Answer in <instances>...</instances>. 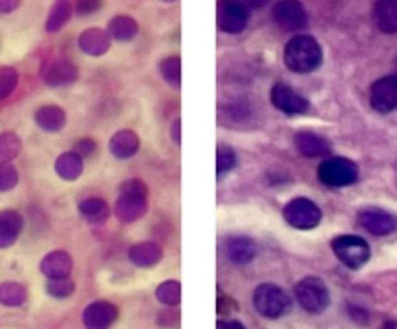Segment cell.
Returning <instances> with one entry per match:
<instances>
[{
  "mask_svg": "<svg viewBox=\"0 0 397 329\" xmlns=\"http://www.w3.org/2000/svg\"><path fill=\"white\" fill-rule=\"evenodd\" d=\"M322 47L310 35H296L284 49V63L294 73H312L322 64Z\"/></svg>",
  "mask_w": 397,
  "mask_h": 329,
  "instance_id": "obj_1",
  "label": "cell"
},
{
  "mask_svg": "<svg viewBox=\"0 0 397 329\" xmlns=\"http://www.w3.org/2000/svg\"><path fill=\"white\" fill-rule=\"evenodd\" d=\"M331 248L335 257L349 269H360L370 259L368 244L362 238H358V236H350V234L339 236V238H335L331 241Z\"/></svg>",
  "mask_w": 397,
  "mask_h": 329,
  "instance_id": "obj_2",
  "label": "cell"
},
{
  "mask_svg": "<svg viewBox=\"0 0 397 329\" xmlns=\"http://www.w3.org/2000/svg\"><path fill=\"white\" fill-rule=\"evenodd\" d=\"M253 302L261 316L265 318H281L291 310V297L275 285H261L253 294Z\"/></svg>",
  "mask_w": 397,
  "mask_h": 329,
  "instance_id": "obj_3",
  "label": "cell"
},
{
  "mask_svg": "<svg viewBox=\"0 0 397 329\" xmlns=\"http://www.w3.org/2000/svg\"><path fill=\"white\" fill-rule=\"evenodd\" d=\"M296 300L310 313H322L329 306V290L317 277H308L296 285Z\"/></svg>",
  "mask_w": 397,
  "mask_h": 329,
  "instance_id": "obj_4",
  "label": "cell"
},
{
  "mask_svg": "<svg viewBox=\"0 0 397 329\" xmlns=\"http://www.w3.org/2000/svg\"><path fill=\"white\" fill-rule=\"evenodd\" d=\"M317 176L322 179V184L329 187H347L357 181L358 169L357 164L347 158H329L319 166Z\"/></svg>",
  "mask_w": 397,
  "mask_h": 329,
  "instance_id": "obj_5",
  "label": "cell"
},
{
  "mask_svg": "<svg viewBox=\"0 0 397 329\" xmlns=\"http://www.w3.org/2000/svg\"><path fill=\"white\" fill-rule=\"evenodd\" d=\"M284 220L298 230H312L322 220V210L310 199H294L284 207Z\"/></svg>",
  "mask_w": 397,
  "mask_h": 329,
  "instance_id": "obj_6",
  "label": "cell"
},
{
  "mask_svg": "<svg viewBox=\"0 0 397 329\" xmlns=\"http://www.w3.org/2000/svg\"><path fill=\"white\" fill-rule=\"evenodd\" d=\"M250 14L242 0H220L216 8V22L222 32L240 33L248 25Z\"/></svg>",
  "mask_w": 397,
  "mask_h": 329,
  "instance_id": "obj_7",
  "label": "cell"
},
{
  "mask_svg": "<svg viewBox=\"0 0 397 329\" xmlns=\"http://www.w3.org/2000/svg\"><path fill=\"white\" fill-rule=\"evenodd\" d=\"M271 102L276 109L288 115H300L310 109L308 100H304L300 94H296L291 86H286L283 82H276L273 90H271Z\"/></svg>",
  "mask_w": 397,
  "mask_h": 329,
  "instance_id": "obj_8",
  "label": "cell"
},
{
  "mask_svg": "<svg viewBox=\"0 0 397 329\" xmlns=\"http://www.w3.org/2000/svg\"><path fill=\"white\" fill-rule=\"evenodd\" d=\"M273 18L283 30H300L308 22V14L298 0H279L273 8Z\"/></svg>",
  "mask_w": 397,
  "mask_h": 329,
  "instance_id": "obj_9",
  "label": "cell"
},
{
  "mask_svg": "<svg viewBox=\"0 0 397 329\" xmlns=\"http://www.w3.org/2000/svg\"><path fill=\"white\" fill-rule=\"evenodd\" d=\"M370 104L380 113L397 109V76H386L374 82V86L370 88Z\"/></svg>",
  "mask_w": 397,
  "mask_h": 329,
  "instance_id": "obj_10",
  "label": "cell"
},
{
  "mask_svg": "<svg viewBox=\"0 0 397 329\" xmlns=\"http://www.w3.org/2000/svg\"><path fill=\"white\" fill-rule=\"evenodd\" d=\"M360 225L374 236H388L397 228V220L389 213L380 209H366L360 213Z\"/></svg>",
  "mask_w": 397,
  "mask_h": 329,
  "instance_id": "obj_11",
  "label": "cell"
},
{
  "mask_svg": "<svg viewBox=\"0 0 397 329\" xmlns=\"http://www.w3.org/2000/svg\"><path fill=\"white\" fill-rule=\"evenodd\" d=\"M138 187H140V184L133 181L123 189L121 199L117 203V215L123 220H133V218L140 217L142 210H145V191L137 195Z\"/></svg>",
  "mask_w": 397,
  "mask_h": 329,
  "instance_id": "obj_12",
  "label": "cell"
},
{
  "mask_svg": "<svg viewBox=\"0 0 397 329\" xmlns=\"http://www.w3.org/2000/svg\"><path fill=\"white\" fill-rule=\"evenodd\" d=\"M115 316V308L107 302H96L90 308H86L84 312V321H86V328L88 329H107L111 323H114Z\"/></svg>",
  "mask_w": 397,
  "mask_h": 329,
  "instance_id": "obj_13",
  "label": "cell"
},
{
  "mask_svg": "<svg viewBox=\"0 0 397 329\" xmlns=\"http://www.w3.org/2000/svg\"><path fill=\"white\" fill-rule=\"evenodd\" d=\"M296 146L308 158H317V156H325V154L331 152V145L327 138L319 137L316 133H306V131L296 135Z\"/></svg>",
  "mask_w": 397,
  "mask_h": 329,
  "instance_id": "obj_14",
  "label": "cell"
},
{
  "mask_svg": "<svg viewBox=\"0 0 397 329\" xmlns=\"http://www.w3.org/2000/svg\"><path fill=\"white\" fill-rule=\"evenodd\" d=\"M374 20L381 32L397 33V0H378L374 6Z\"/></svg>",
  "mask_w": 397,
  "mask_h": 329,
  "instance_id": "obj_15",
  "label": "cell"
},
{
  "mask_svg": "<svg viewBox=\"0 0 397 329\" xmlns=\"http://www.w3.org/2000/svg\"><path fill=\"white\" fill-rule=\"evenodd\" d=\"M22 232V217L14 210L0 213V248L12 246Z\"/></svg>",
  "mask_w": 397,
  "mask_h": 329,
  "instance_id": "obj_16",
  "label": "cell"
},
{
  "mask_svg": "<svg viewBox=\"0 0 397 329\" xmlns=\"http://www.w3.org/2000/svg\"><path fill=\"white\" fill-rule=\"evenodd\" d=\"M255 253H257V248H255L252 238L238 236V238H232L228 241V257L234 263H250L255 257Z\"/></svg>",
  "mask_w": 397,
  "mask_h": 329,
  "instance_id": "obj_17",
  "label": "cell"
},
{
  "mask_svg": "<svg viewBox=\"0 0 397 329\" xmlns=\"http://www.w3.org/2000/svg\"><path fill=\"white\" fill-rule=\"evenodd\" d=\"M43 273L51 277V279H63L68 271V263H66L65 253H51L47 256V259L41 263Z\"/></svg>",
  "mask_w": 397,
  "mask_h": 329,
  "instance_id": "obj_18",
  "label": "cell"
},
{
  "mask_svg": "<svg viewBox=\"0 0 397 329\" xmlns=\"http://www.w3.org/2000/svg\"><path fill=\"white\" fill-rule=\"evenodd\" d=\"M25 300V290L16 282H4L0 285V304L20 306Z\"/></svg>",
  "mask_w": 397,
  "mask_h": 329,
  "instance_id": "obj_19",
  "label": "cell"
},
{
  "mask_svg": "<svg viewBox=\"0 0 397 329\" xmlns=\"http://www.w3.org/2000/svg\"><path fill=\"white\" fill-rule=\"evenodd\" d=\"M138 148V140L135 138L133 133L125 131V133H119L114 140V152L117 156H130Z\"/></svg>",
  "mask_w": 397,
  "mask_h": 329,
  "instance_id": "obj_20",
  "label": "cell"
},
{
  "mask_svg": "<svg viewBox=\"0 0 397 329\" xmlns=\"http://www.w3.org/2000/svg\"><path fill=\"white\" fill-rule=\"evenodd\" d=\"M80 210L84 217L92 220V222H102L104 218H107V205L99 199H92L80 205Z\"/></svg>",
  "mask_w": 397,
  "mask_h": 329,
  "instance_id": "obj_21",
  "label": "cell"
},
{
  "mask_svg": "<svg viewBox=\"0 0 397 329\" xmlns=\"http://www.w3.org/2000/svg\"><path fill=\"white\" fill-rule=\"evenodd\" d=\"M37 123L43 128H47V131H55V128L63 125V113L55 109V107H43L37 113Z\"/></svg>",
  "mask_w": 397,
  "mask_h": 329,
  "instance_id": "obj_22",
  "label": "cell"
},
{
  "mask_svg": "<svg viewBox=\"0 0 397 329\" xmlns=\"http://www.w3.org/2000/svg\"><path fill=\"white\" fill-rule=\"evenodd\" d=\"M20 150V143L14 135H0V160H12Z\"/></svg>",
  "mask_w": 397,
  "mask_h": 329,
  "instance_id": "obj_23",
  "label": "cell"
},
{
  "mask_svg": "<svg viewBox=\"0 0 397 329\" xmlns=\"http://www.w3.org/2000/svg\"><path fill=\"white\" fill-rule=\"evenodd\" d=\"M236 166V154L226 148V146H219V152H216V172L219 176H222L224 172L232 169Z\"/></svg>",
  "mask_w": 397,
  "mask_h": 329,
  "instance_id": "obj_24",
  "label": "cell"
},
{
  "mask_svg": "<svg viewBox=\"0 0 397 329\" xmlns=\"http://www.w3.org/2000/svg\"><path fill=\"white\" fill-rule=\"evenodd\" d=\"M18 82V74L14 68H0V100L6 97L14 90Z\"/></svg>",
  "mask_w": 397,
  "mask_h": 329,
  "instance_id": "obj_25",
  "label": "cell"
},
{
  "mask_svg": "<svg viewBox=\"0 0 397 329\" xmlns=\"http://www.w3.org/2000/svg\"><path fill=\"white\" fill-rule=\"evenodd\" d=\"M18 181L16 169L10 164H0V191H8Z\"/></svg>",
  "mask_w": 397,
  "mask_h": 329,
  "instance_id": "obj_26",
  "label": "cell"
},
{
  "mask_svg": "<svg viewBox=\"0 0 397 329\" xmlns=\"http://www.w3.org/2000/svg\"><path fill=\"white\" fill-rule=\"evenodd\" d=\"M152 246H138L130 251V257L135 263H140V265H148V263H154L156 259H152Z\"/></svg>",
  "mask_w": 397,
  "mask_h": 329,
  "instance_id": "obj_27",
  "label": "cell"
},
{
  "mask_svg": "<svg viewBox=\"0 0 397 329\" xmlns=\"http://www.w3.org/2000/svg\"><path fill=\"white\" fill-rule=\"evenodd\" d=\"M164 78L171 84H179V59H168L162 64Z\"/></svg>",
  "mask_w": 397,
  "mask_h": 329,
  "instance_id": "obj_28",
  "label": "cell"
},
{
  "mask_svg": "<svg viewBox=\"0 0 397 329\" xmlns=\"http://www.w3.org/2000/svg\"><path fill=\"white\" fill-rule=\"evenodd\" d=\"M99 6V0H80L78 2V12L86 14V12H94Z\"/></svg>",
  "mask_w": 397,
  "mask_h": 329,
  "instance_id": "obj_29",
  "label": "cell"
},
{
  "mask_svg": "<svg viewBox=\"0 0 397 329\" xmlns=\"http://www.w3.org/2000/svg\"><path fill=\"white\" fill-rule=\"evenodd\" d=\"M236 310H238V306H236L234 300H230V298H220V300H219V312L220 313L236 312Z\"/></svg>",
  "mask_w": 397,
  "mask_h": 329,
  "instance_id": "obj_30",
  "label": "cell"
},
{
  "mask_svg": "<svg viewBox=\"0 0 397 329\" xmlns=\"http://www.w3.org/2000/svg\"><path fill=\"white\" fill-rule=\"evenodd\" d=\"M18 4H20V0H0V12L8 14V12L18 8Z\"/></svg>",
  "mask_w": 397,
  "mask_h": 329,
  "instance_id": "obj_31",
  "label": "cell"
},
{
  "mask_svg": "<svg viewBox=\"0 0 397 329\" xmlns=\"http://www.w3.org/2000/svg\"><path fill=\"white\" fill-rule=\"evenodd\" d=\"M216 329H245L240 321H219Z\"/></svg>",
  "mask_w": 397,
  "mask_h": 329,
  "instance_id": "obj_32",
  "label": "cell"
},
{
  "mask_svg": "<svg viewBox=\"0 0 397 329\" xmlns=\"http://www.w3.org/2000/svg\"><path fill=\"white\" fill-rule=\"evenodd\" d=\"M269 0H243V4L245 6H252V8H261V6H265Z\"/></svg>",
  "mask_w": 397,
  "mask_h": 329,
  "instance_id": "obj_33",
  "label": "cell"
},
{
  "mask_svg": "<svg viewBox=\"0 0 397 329\" xmlns=\"http://www.w3.org/2000/svg\"><path fill=\"white\" fill-rule=\"evenodd\" d=\"M381 329H397V321L396 320H389L384 323V328Z\"/></svg>",
  "mask_w": 397,
  "mask_h": 329,
  "instance_id": "obj_34",
  "label": "cell"
}]
</instances>
